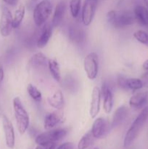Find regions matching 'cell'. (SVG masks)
Returning a JSON list of instances; mask_svg holds the SVG:
<instances>
[{
  "mask_svg": "<svg viewBox=\"0 0 148 149\" xmlns=\"http://www.w3.org/2000/svg\"><path fill=\"white\" fill-rule=\"evenodd\" d=\"M148 119V106L144 108L140 113H139L135 120L128 130L126 135H125L123 146L125 148H127L131 145L132 143L136 140L138 135L140 133L141 130L143 128L144 125L146 123Z\"/></svg>",
  "mask_w": 148,
  "mask_h": 149,
  "instance_id": "obj_1",
  "label": "cell"
},
{
  "mask_svg": "<svg viewBox=\"0 0 148 149\" xmlns=\"http://www.w3.org/2000/svg\"><path fill=\"white\" fill-rule=\"evenodd\" d=\"M12 106L17 130L20 135H23L27 131L30 123L28 113L19 97L13 99Z\"/></svg>",
  "mask_w": 148,
  "mask_h": 149,
  "instance_id": "obj_2",
  "label": "cell"
},
{
  "mask_svg": "<svg viewBox=\"0 0 148 149\" xmlns=\"http://www.w3.org/2000/svg\"><path fill=\"white\" fill-rule=\"evenodd\" d=\"M52 11V3L49 0H42L36 4L33 10V19L35 24L40 27L44 25Z\"/></svg>",
  "mask_w": 148,
  "mask_h": 149,
  "instance_id": "obj_3",
  "label": "cell"
},
{
  "mask_svg": "<svg viewBox=\"0 0 148 149\" xmlns=\"http://www.w3.org/2000/svg\"><path fill=\"white\" fill-rule=\"evenodd\" d=\"M67 133L68 130L65 128L52 129L37 135L35 141L37 145L56 143V142L62 140L67 135Z\"/></svg>",
  "mask_w": 148,
  "mask_h": 149,
  "instance_id": "obj_4",
  "label": "cell"
},
{
  "mask_svg": "<svg viewBox=\"0 0 148 149\" xmlns=\"http://www.w3.org/2000/svg\"><path fill=\"white\" fill-rule=\"evenodd\" d=\"M84 68L90 80L97 78L99 73V57L96 52H90L84 58Z\"/></svg>",
  "mask_w": 148,
  "mask_h": 149,
  "instance_id": "obj_5",
  "label": "cell"
},
{
  "mask_svg": "<svg viewBox=\"0 0 148 149\" xmlns=\"http://www.w3.org/2000/svg\"><path fill=\"white\" fill-rule=\"evenodd\" d=\"M13 29V16L8 7H4L0 17V34L4 37L10 36Z\"/></svg>",
  "mask_w": 148,
  "mask_h": 149,
  "instance_id": "obj_6",
  "label": "cell"
},
{
  "mask_svg": "<svg viewBox=\"0 0 148 149\" xmlns=\"http://www.w3.org/2000/svg\"><path fill=\"white\" fill-rule=\"evenodd\" d=\"M98 0H85L81 12V20L84 26H88L92 22L97 11Z\"/></svg>",
  "mask_w": 148,
  "mask_h": 149,
  "instance_id": "obj_7",
  "label": "cell"
},
{
  "mask_svg": "<svg viewBox=\"0 0 148 149\" xmlns=\"http://www.w3.org/2000/svg\"><path fill=\"white\" fill-rule=\"evenodd\" d=\"M2 126L5 136L6 145L9 148L13 149L15 145V135L12 123L7 116H2Z\"/></svg>",
  "mask_w": 148,
  "mask_h": 149,
  "instance_id": "obj_8",
  "label": "cell"
},
{
  "mask_svg": "<svg viewBox=\"0 0 148 149\" xmlns=\"http://www.w3.org/2000/svg\"><path fill=\"white\" fill-rule=\"evenodd\" d=\"M65 120V116L63 112L60 110H57L46 116L44 122V127L46 130H49L57 125L63 123Z\"/></svg>",
  "mask_w": 148,
  "mask_h": 149,
  "instance_id": "obj_9",
  "label": "cell"
},
{
  "mask_svg": "<svg viewBox=\"0 0 148 149\" xmlns=\"http://www.w3.org/2000/svg\"><path fill=\"white\" fill-rule=\"evenodd\" d=\"M136 20L134 17V15L129 11H121L118 13L116 14L115 19L113 23V26L117 29L120 28H124L126 26L131 25L134 23Z\"/></svg>",
  "mask_w": 148,
  "mask_h": 149,
  "instance_id": "obj_10",
  "label": "cell"
},
{
  "mask_svg": "<svg viewBox=\"0 0 148 149\" xmlns=\"http://www.w3.org/2000/svg\"><path fill=\"white\" fill-rule=\"evenodd\" d=\"M91 131L94 138L101 139L104 138L108 131V124L107 120L102 117L96 119L93 122Z\"/></svg>",
  "mask_w": 148,
  "mask_h": 149,
  "instance_id": "obj_11",
  "label": "cell"
},
{
  "mask_svg": "<svg viewBox=\"0 0 148 149\" xmlns=\"http://www.w3.org/2000/svg\"><path fill=\"white\" fill-rule=\"evenodd\" d=\"M101 95L103 97V109L106 113H110L113 107V93L111 87L107 82L103 83L102 86Z\"/></svg>",
  "mask_w": 148,
  "mask_h": 149,
  "instance_id": "obj_12",
  "label": "cell"
},
{
  "mask_svg": "<svg viewBox=\"0 0 148 149\" xmlns=\"http://www.w3.org/2000/svg\"><path fill=\"white\" fill-rule=\"evenodd\" d=\"M101 97L102 95L100 89L97 87H94L91 93V99L89 108V114L92 119H94L100 113Z\"/></svg>",
  "mask_w": 148,
  "mask_h": 149,
  "instance_id": "obj_13",
  "label": "cell"
},
{
  "mask_svg": "<svg viewBox=\"0 0 148 149\" xmlns=\"http://www.w3.org/2000/svg\"><path fill=\"white\" fill-rule=\"evenodd\" d=\"M68 37L73 43L79 45L85 40V33L81 26L77 24H72L68 29Z\"/></svg>",
  "mask_w": 148,
  "mask_h": 149,
  "instance_id": "obj_14",
  "label": "cell"
},
{
  "mask_svg": "<svg viewBox=\"0 0 148 149\" xmlns=\"http://www.w3.org/2000/svg\"><path fill=\"white\" fill-rule=\"evenodd\" d=\"M147 98L148 92H138L131 97L129 100V105L133 109H140L145 104Z\"/></svg>",
  "mask_w": 148,
  "mask_h": 149,
  "instance_id": "obj_15",
  "label": "cell"
},
{
  "mask_svg": "<svg viewBox=\"0 0 148 149\" xmlns=\"http://www.w3.org/2000/svg\"><path fill=\"white\" fill-rule=\"evenodd\" d=\"M65 10H66V4H65V1H59L55 7L53 17H52V26L56 27L60 24L64 17V15H65Z\"/></svg>",
  "mask_w": 148,
  "mask_h": 149,
  "instance_id": "obj_16",
  "label": "cell"
},
{
  "mask_svg": "<svg viewBox=\"0 0 148 149\" xmlns=\"http://www.w3.org/2000/svg\"><path fill=\"white\" fill-rule=\"evenodd\" d=\"M128 115V109L125 106H121L116 109L112 119V127H115L121 125Z\"/></svg>",
  "mask_w": 148,
  "mask_h": 149,
  "instance_id": "obj_17",
  "label": "cell"
},
{
  "mask_svg": "<svg viewBox=\"0 0 148 149\" xmlns=\"http://www.w3.org/2000/svg\"><path fill=\"white\" fill-rule=\"evenodd\" d=\"M48 103L52 108L57 110L62 109L65 103V100H64L63 94L61 90H57L52 95L49 96L48 97Z\"/></svg>",
  "mask_w": 148,
  "mask_h": 149,
  "instance_id": "obj_18",
  "label": "cell"
},
{
  "mask_svg": "<svg viewBox=\"0 0 148 149\" xmlns=\"http://www.w3.org/2000/svg\"><path fill=\"white\" fill-rule=\"evenodd\" d=\"M135 19L143 26H148V9L143 6H136L133 10Z\"/></svg>",
  "mask_w": 148,
  "mask_h": 149,
  "instance_id": "obj_19",
  "label": "cell"
},
{
  "mask_svg": "<svg viewBox=\"0 0 148 149\" xmlns=\"http://www.w3.org/2000/svg\"><path fill=\"white\" fill-rule=\"evenodd\" d=\"M52 29L51 26H46L44 27L40 36L37 39V47L39 48H44L47 43L49 42V39L52 37Z\"/></svg>",
  "mask_w": 148,
  "mask_h": 149,
  "instance_id": "obj_20",
  "label": "cell"
},
{
  "mask_svg": "<svg viewBox=\"0 0 148 149\" xmlns=\"http://www.w3.org/2000/svg\"><path fill=\"white\" fill-rule=\"evenodd\" d=\"M30 65L35 68H40V67H44L48 64L47 58L46 55L41 52H39L35 53L33 56L30 58L29 61Z\"/></svg>",
  "mask_w": 148,
  "mask_h": 149,
  "instance_id": "obj_21",
  "label": "cell"
},
{
  "mask_svg": "<svg viewBox=\"0 0 148 149\" xmlns=\"http://www.w3.org/2000/svg\"><path fill=\"white\" fill-rule=\"evenodd\" d=\"M47 65L49 72H50L51 75L53 77L54 79L57 82H59L61 81L62 77H61V71L59 63L55 59H49L48 61Z\"/></svg>",
  "mask_w": 148,
  "mask_h": 149,
  "instance_id": "obj_22",
  "label": "cell"
},
{
  "mask_svg": "<svg viewBox=\"0 0 148 149\" xmlns=\"http://www.w3.org/2000/svg\"><path fill=\"white\" fill-rule=\"evenodd\" d=\"M26 14V7L23 4H20L13 16V29H17L23 22Z\"/></svg>",
  "mask_w": 148,
  "mask_h": 149,
  "instance_id": "obj_23",
  "label": "cell"
},
{
  "mask_svg": "<svg viewBox=\"0 0 148 149\" xmlns=\"http://www.w3.org/2000/svg\"><path fill=\"white\" fill-rule=\"evenodd\" d=\"M94 137L93 136L91 131L86 132L84 136L81 138L78 144V149H86L87 148L91 146L94 143Z\"/></svg>",
  "mask_w": 148,
  "mask_h": 149,
  "instance_id": "obj_24",
  "label": "cell"
},
{
  "mask_svg": "<svg viewBox=\"0 0 148 149\" xmlns=\"http://www.w3.org/2000/svg\"><path fill=\"white\" fill-rule=\"evenodd\" d=\"M27 91L29 96L36 102H40L42 99V95L40 90L32 84H29L27 87Z\"/></svg>",
  "mask_w": 148,
  "mask_h": 149,
  "instance_id": "obj_25",
  "label": "cell"
},
{
  "mask_svg": "<svg viewBox=\"0 0 148 149\" xmlns=\"http://www.w3.org/2000/svg\"><path fill=\"white\" fill-rule=\"evenodd\" d=\"M144 82L142 79L138 78L126 79V87L132 90H140L143 87Z\"/></svg>",
  "mask_w": 148,
  "mask_h": 149,
  "instance_id": "obj_26",
  "label": "cell"
},
{
  "mask_svg": "<svg viewBox=\"0 0 148 149\" xmlns=\"http://www.w3.org/2000/svg\"><path fill=\"white\" fill-rule=\"evenodd\" d=\"M81 0H70V12L73 17L76 18L78 16L81 10Z\"/></svg>",
  "mask_w": 148,
  "mask_h": 149,
  "instance_id": "obj_27",
  "label": "cell"
},
{
  "mask_svg": "<svg viewBox=\"0 0 148 149\" xmlns=\"http://www.w3.org/2000/svg\"><path fill=\"white\" fill-rule=\"evenodd\" d=\"M133 37L141 44L148 46V33L143 30H138L133 33Z\"/></svg>",
  "mask_w": 148,
  "mask_h": 149,
  "instance_id": "obj_28",
  "label": "cell"
},
{
  "mask_svg": "<svg viewBox=\"0 0 148 149\" xmlns=\"http://www.w3.org/2000/svg\"><path fill=\"white\" fill-rule=\"evenodd\" d=\"M118 84L121 88L127 89V87H126V79L125 77L120 76L118 79Z\"/></svg>",
  "mask_w": 148,
  "mask_h": 149,
  "instance_id": "obj_29",
  "label": "cell"
},
{
  "mask_svg": "<svg viewBox=\"0 0 148 149\" xmlns=\"http://www.w3.org/2000/svg\"><path fill=\"white\" fill-rule=\"evenodd\" d=\"M55 147H56V143H49L38 145L36 149H55Z\"/></svg>",
  "mask_w": 148,
  "mask_h": 149,
  "instance_id": "obj_30",
  "label": "cell"
},
{
  "mask_svg": "<svg viewBox=\"0 0 148 149\" xmlns=\"http://www.w3.org/2000/svg\"><path fill=\"white\" fill-rule=\"evenodd\" d=\"M57 149H74V145L73 143L71 142L64 143Z\"/></svg>",
  "mask_w": 148,
  "mask_h": 149,
  "instance_id": "obj_31",
  "label": "cell"
},
{
  "mask_svg": "<svg viewBox=\"0 0 148 149\" xmlns=\"http://www.w3.org/2000/svg\"><path fill=\"white\" fill-rule=\"evenodd\" d=\"M3 1L5 4H8L10 6H15L17 3V0H3Z\"/></svg>",
  "mask_w": 148,
  "mask_h": 149,
  "instance_id": "obj_32",
  "label": "cell"
},
{
  "mask_svg": "<svg viewBox=\"0 0 148 149\" xmlns=\"http://www.w3.org/2000/svg\"><path fill=\"white\" fill-rule=\"evenodd\" d=\"M142 80L143 81L144 84H148V71L144 74Z\"/></svg>",
  "mask_w": 148,
  "mask_h": 149,
  "instance_id": "obj_33",
  "label": "cell"
},
{
  "mask_svg": "<svg viewBox=\"0 0 148 149\" xmlns=\"http://www.w3.org/2000/svg\"><path fill=\"white\" fill-rule=\"evenodd\" d=\"M4 71H3L2 66L0 65V84H1V81H3V79H4Z\"/></svg>",
  "mask_w": 148,
  "mask_h": 149,
  "instance_id": "obj_34",
  "label": "cell"
},
{
  "mask_svg": "<svg viewBox=\"0 0 148 149\" xmlns=\"http://www.w3.org/2000/svg\"><path fill=\"white\" fill-rule=\"evenodd\" d=\"M142 68L145 70H146V71H148V59L146 60L143 63V64H142Z\"/></svg>",
  "mask_w": 148,
  "mask_h": 149,
  "instance_id": "obj_35",
  "label": "cell"
},
{
  "mask_svg": "<svg viewBox=\"0 0 148 149\" xmlns=\"http://www.w3.org/2000/svg\"><path fill=\"white\" fill-rule=\"evenodd\" d=\"M143 1H144V3H145V6H146L147 8L148 9V0H143Z\"/></svg>",
  "mask_w": 148,
  "mask_h": 149,
  "instance_id": "obj_36",
  "label": "cell"
},
{
  "mask_svg": "<svg viewBox=\"0 0 148 149\" xmlns=\"http://www.w3.org/2000/svg\"><path fill=\"white\" fill-rule=\"evenodd\" d=\"M38 0H31L32 2H36V1H37Z\"/></svg>",
  "mask_w": 148,
  "mask_h": 149,
  "instance_id": "obj_37",
  "label": "cell"
},
{
  "mask_svg": "<svg viewBox=\"0 0 148 149\" xmlns=\"http://www.w3.org/2000/svg\"><path fill=\"white\" fill-rule=\"evenodd\" d=\"M94 149H100V148H94Z\"/></svg>",
  "mask_w": 148,
  "mask_h": 149,
  "instance_id": "obj_38",
  "label": "cell"
}]
</instances>
